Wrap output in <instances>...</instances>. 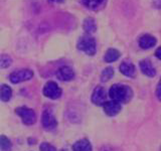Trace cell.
I'll list each match as a JSON object with an SVG mask.
<instances>
[{
	"label": "cell",
	"mask_w": 161,
	"mask_h": 151,
	"mask_svg": "<svg viewBox=\"0 0 161 151\" xmlns=\"http://www.w3.org/2000/svg\"><path fill=\"white\" fill-rule=\"evenodd\" d=\"M109 96L115 102L118 103H127L131 100L133 96V92L130 87L126 85L116 84L111 87L109 91Z\"/></svg>",
	"instance_id": "1"
},
{
	"label": "cell",
	"mask_w": 161,
	"mask_h": 151,
	"mask_svg": "<svg viewBox=\"0 0 161 151\" xmlns=\"http://www.w3.org/2000/svg\"><path fill=\"white\" fill-rule=\"evenodd\" d=\"M78 48L89 55H94L96 53V50H97L95 38L89 34L84 35V36H82L79 39Z\"/></svg>",
	"instance_id": "2"
},
{
	"label": "cell",
	"mask_w": 161,
	"mask_h": 151,
	"mask_svg": "<svg viewBox=\"0 0 161 151\" xmlns=\"http://www.w3.org/2000/svg\"><path fill=\"white\" fill-rule=\"evenodd\" d=\"M32 77H33V72L31 70L22 69V70H15V72L10 74L9 80H10V82L13 84H18L20 82L28 81Z\"/></svg>",
	"instance_id": "3"
},
{
	"label": "cell",
	"mask_w": 161,
	"mask_h": 151,
	"mask_svg": "<svg viewBox=\"0 0 161 151\" xmlns=\"http://www.w3.org/2000/svg\"><path fill=\"white\" fill-rule=\"evenodd\" d=\"M15 112L21 118L22 122L26 125H32L36 121V115L32 109H29L27 107H19Z\"/></svg>",
	"instance_id": "4"
},
{
	"label": "cell",
	"mask_w": 161,
	"mask_h": 151,
	"mask_svg": "<svg viewBox=\"0 0 161 151\" xmlns=\"http://www.w3.org/2000/svg\"><path fill=\"white\" fill-rule=\"evenodd\" d=\"M43 95L49 99H58L62 96V89H60L57 83L47 82L43 88Z\"/></svg>",
	"instance_id": "5"
},
{
	"label": "cell",
	"mask_w": 161,
	"mask_h": 151,
	"mask_svg": "<svg viewBox=\"0 0 161 151\" xmlns=\"http://www.w3.org/2000/svg\"><path fill=\"white\" fill-rule=\"evenodd\" d=\"M42 123L43 128L47 131H53L57 128V126H58L57 119L54 118V116L49 110H44V112L42 113Z\"/></svg>",
	"instance_id": "6"
},
{
	"label": "cell",
	"mask_w": 161,
	"mask_h": 151,
	"mask_svg": "<svg viewBox=\"0 0 161 151\" xmlns=\"http://www.w3.org/2000/svg\"><path fill=\"white\" fill-rule=\"evenodd\" d=\"M107 94H106V91L103 87L101 86H98L97 88L94 90L93 95H92V102L95 105L98 106H103L107 101Z\"/></svg>",
	"instance_id": "7"
},
{
	"label": "cell",
	"mask_w": 161,
	"mask_h": 151,
	"mask_svg": "<svg viewBox=\"0 0 161 151\" xmlns=\"http://www.w3.org/2000/svg\"><path fill=\"white\" fill-rule=\"evenodd\" d=\"M57 77L60 81L68 82V81H70L75 78V72L73 70V69L64 65V67H62L58 69V70L57 72Z\"/></svg>",
	"instance_id": "8"
},
{
	"label": "cell",
	"mask_w": 161,
	"mask_h": 151,
	"mask_svg": "<svg viewBox=\"0 0 161 151\" xmlns=\"http://www.w3.org/2000/svg\"><path fill=\"white\" fill-rule=\"evenodd\" d=\"M105 113L108 116H115L121 111V104L115 101H108L103 105Z\"/></svg>",
	"instance_id": "9"
},
{
	"label": "cell",
	"mask_w": 161,
	"mask_h": 151,
	"mask_svg": "<svg viewBox=\"0 0 161 151\" xmlns=\"http://www.w3.org/2000/svg\"><path fill=\"white\" fill-rule=\"evenodd\" d=\"M156 42H157L156 38L150 34H144L139 38V45L141 47V48H143V49L151 48L156 44Z\"/></svg>",
	"instance_id": "10"
},
{
	"label": "cell",
	"mask_w": 161,
	"mask_h": 151,
	"mask_svg": "<svg viewBox=\"0 0 161 151\" xmlns=\"http://www.w3.org/2000/svg\"><path fill=\"white\" fill-rule=\"evenodd\" d=\"M140 69L142 70V73L148 77H154L156 75L155 68L152 65L149 59H143L140 62Z\"/></svg>",
	"instance_id": "11"
},
{
	"label": "cell",
	"mask_w": 161,
	"mask_h": 151,
	"mask_svg": "<svg viewBox=\"0 0 161 151\" xmlns=\"http://www.w3.org/2000/svg\"><path fill=\"white\" fill-rule=\"evenodd\" d=\"M120 72L122 73L124 76L126 77H129V78H133L135 76L136 73V69H135V65L130 63V62H123L122 64H120Z\"/></svg>",
	"instance_id": "12"
},
{
	"label": "cell",
	"mask_w": 161,
	"mask_h": 151,
	"mask_svg": "<svg viewBox=\"0 0 161 151\" xmlns=\"http://www.w3.org/2000/svg\"><path fill=\"white\" fill-rule=\"evenodd\" d=\"M73 151H92V145L87 139H80L73 146Z\"/></svg>",
	"instance_id": "13"
},
{
	"label": "cell",
	"mask_w": 161,
	"mask_h": 151,
	"mask_svg": "<svg viewBox=\"0 0 161 151\" xmlns=\"http://www.w3.org/2000/svg\"><path fill=\"white\" fill-rule=\"evenodd\" d=\"M12 96V90L7 85H1L0 86V100L3 102H8L11 99Z\"/></svg>",
	"instance_id": "14"
},
{
	"label": "cell",
	"mask_w": 161,
	"mask_h": 151,
	"mask_svg": "<svg viewBox=\"0 0 161 151\" xmlns=\"http://www.w3.org/2000/svg\"><path fill=\"white\" fill-rule=\"evenodd\" d=\"M97 29V25H96V21L95 19L92 17H88L85 19L84 21V30L86 31L87 34H91L94 33Z\"/></svg>",
	"instance_id": "15"
},
{
	"label": "cell",
	"mask_w": 161,
	"mask_h": 151,
	"mask_svg": "<svg viewBox=\"0 0 161 151\" xmlns=\"http://www.w3.org/2000/svg\"><path fill=\"white\" fill-rule=\"evenodd\" d=\"M119 58H120V53L117 49L109 48L105 53L104 59H105L106 63H113V62H116Z\"/></svg>",
	"instance_id": "16"
},
{
	"label": "cell",
	"mask_w": 161,
	"mask_h": 151,
	"mask_svg": "<svg viewBox=\"0 0 161 151\" xmlns=\"http://www.w3.org/2000/svg\"><path fill=\"white\" fill-rule=\"evenodd\" d=\"M105 0H82V3L84 4V6H86L89 9H97L99 8L101 5L104 3Z\"/></svg>",
	"instance_id": "17"
},
{
	"label": "cell",
	"mask_w": 161,
	"mask_h": 151,
	"mask_svg": "<svg viewBox=\"0 0 161 151\" xmlns=\"http://www.w3.org/2000/svg\"><path fill=\"white\" fill-rule=\"evenodd\" d=\"M11 142L6 136H0V150L1 151H11Z\"/></svg>",
	"instance_id": "18"
},
{
	"label": "cell",
	"mask_w": 161,
	"mask_h": 151,
	"mask_svg": "<svg viewBox=\"0 0 161 151\" xmlns=\"http://www.w3.org/2000/svg\"><path fill=\"white\" fill-rule=\"evenodd\" d=\"M113 76H114V69L108 67L103 70L102 74H101V81H102V82H107V81L113 78Z\"/></svg>",
	"instance_id": "19"
},
{
	"label": "cell",
	"mask_w": 161,
	"mask_h": 151,
	"mask_svg": "<svg viewBox=\"0 0 161 151\" xmlns=\"http://www.w3.org/2000/svg\"><path fill=\"white\" fill-rule=\"evenodd\" d=\"M10 64H11V59L8 55L3 54L0 57V67L1 68H8Z\"/></svg>",
	"instance_id": "20"
},
{
	"label": "cell",
	"mask_w": 161,
	"mask_h": 151,
	"mask_svg": "<svg viewBox=\"0 0 161 151\" xmlns=\"http://www.w3.org/2000/svg\"><path fill=\"white\" fill-rule=\"evenodd\" d=\"M40 151H57V149L49 143H42V145H40Z\"/></svg>",
	"instance_id": "21"
},
{
	"label": "cell",
	"mask_w": 161,
	"mask_h": 151,
	"mask_svg": "<svg viewBox=\"0 0 161 151\" xmlns=\"http://www.w3.org/2000/svg\"><path fill=\"white\" fill-rule=\"evenodd\" d=\"M156 97L161 102V79L157 84V88H156Z\"/></svg>",
	"instance_id": "22"
},
{
	"label": "cell",
	"mask_w": 161,
	"mask_h": 151,
	"mask_svg": "<svg viewBox=\"0 0 161 151\" xmlns=\"http://www.w3.org/2000/svg\"><path fill=\"white\" fill-rule=\"evenodd\" d=\"M152 5L154 8L161 10V0H152Z\"/></svg>",
	"instance_id": "23"
},
{
	"label": "cell",
	"mask_w": 161,
	"mask_h": 151,
	"mask_svg": "<svg viewBox=\"0 0 161 151\" xmlns=\"http://www.w3.org/2000/svg\"><path fill=\"white\" fill-rule=\"evenodd\" d=\"M155 55H156V58H157L158 59H160V60H161V47H160V48H158L157 49H156Z\"/></svg>",
	"instance_id": "24"
},
{
	"label": "cell",
	"mask_w": 161,
	"mask_h": 151,
	"mask_svg": "<svg viewBox=\"0 0 161 151\" xmlns=\"http://www.w3.org/2000/svg\"><path fill=\"white\" fill-rule=\"evenodd\" d=\"M49 2H52V3H55V2H63V0H48Z\"/></svg>",
	"instance_id": "25"
},
{
	"label": "cell",
	"mask_w": 161,
	"mask_h": 151,
	"mask_svg": "<svg viewBox=\"0 0 161 151\" xmlns=\"http://www.w3.org/2000/svg\"><path fill=\"white\" fill-rule=\"evenodd\" d=\"M60 151H68V150H67V149H62Z\"/></svg>",
	"instance_id": "26"
},
{
	"label": "cell",
	"mask_w": 161,
	"mask_h": 151,
	"mask_svg": "<svg viewBox=\"0 0 161 151\" xmlns=\"http://www.w3.org/2000/svg\"><path fill=\"white\" fill-rule=\"evenodd\" d=\"M160 150H161V148H160Z\"/></svg>",
	"instance_id": "27"
}]
</instances>
